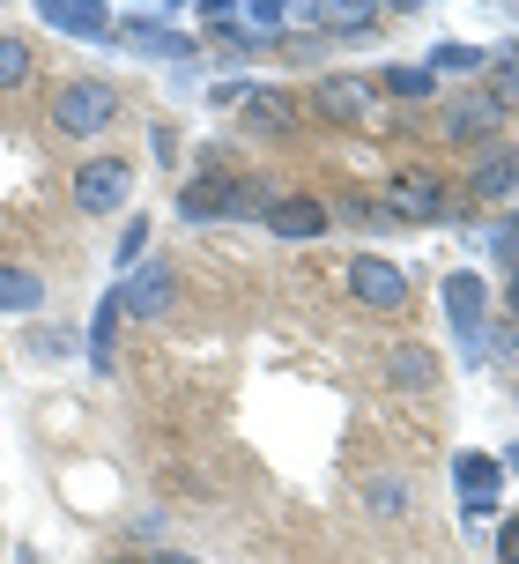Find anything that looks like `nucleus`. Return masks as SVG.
<instances>
[{
  "instance_id": "nucleus-8",
  "label": "nucleus",
  "mask_w": 519,
  "mask_h": 564,
  "mask_svg": "<svg viewBox=\"0 0 519 564\" xmlns=\"http://www.w3.org/2000/svg\"><path fill=\"white\" fill-rule=\"evenodd\" d=\"M267 230H275V238H319V230H327V200H312V194H289V200H275Z\"/></svg>"
},
{
  "instance_id": "nucleus-23",
  "label": "nucleus",
  "mask_w": 519,
  "mask_h": 564,
  "mask_svg": "<svg viewBox=\"0 0 519 564\" xmlns=\"http://www.w3.org/2000/svg\"><path fill=\"white\" fill-rule=\"evenodd\" d=\"M142 246H148V224L134 216V224H126V238H119V260H142Z\"/></svg>"
},
{
  "instance_id": "nucleus-1",
  "label": "nucleus",
  "mask_w": 519,
  "mask_h": 564,
  "mask_svg": "<svg viewBox=\"0 0 519 564\" xmlns=\"http://www.w3.org/2000/svg\"><path fill=\"white\" fill-rule=\"evenodd\" d=\"M453 200H445V178H431V171H401L394 186H386V208L378 216H401V224H438Z\"/></svg>"
},
{
  "instance_id": "nucleus-7",
  "label": "nucleus",
  "mask_w": 519,
  "mask_h": 564,
  "mask_svg": "<svg viewBox=\"0 0 519 564\" xmlns=\"http://www.w3.org/2000/svg\"><path fill=\"white\" fill-rule=\"evenodd\" d=\"M37 15L53 30H67V37H104V30H112V15H104L97 0H37Z\"/></svg>"
},
{
  "instance_id": "nucleus-21",
  "label": "nucleus",
  "mask_w": 519,
  "mask_h": 564,
  "mask_svg": "<svg viewBox=\"0 0 519 564\" xmlns=\"http://www.w3.org/2000/svg\"><path fill=\"white\" fill-rule=\"evenodd\" d=\"M431 67H445V75H467V67H483V53H475V45H445Z\"/></svg>"
},
{
  "instance_id": "nucleus-5",
  "label": "nucleus",
  "mask_w": 519,
  "mask_h": 564,
  "mask_svg": "<svg viewBox=\"0 0 519 564\" xmlns=\"http://www.w3.org/2000/svg\"><path fill=\"white\" fill-rule=\"evenodd\" d=\"M453 476H461L467 512H490V506H497V490H505V468H497L490 453H461V460H453Z\"/></svg>"
},
{
  "instance_id": "nucleus-3",
  "label": "nucleus",
  "mask_w": 519,
  "mask_h": 564,
  "mask_svg": "<svg viewBox=\"0 0 519 564\" xmlns=\"http://www.w3.org/2000/svg\"><path fill=\"white\" fill-rule=\"evenodd\" d=\"M112 89L104 83H67L59 89V105H53V127L59 134H97V127H104V119H112Z\"/></svg>"
},
{
  "instance_id": "nucleus-26",
  "label": "nucleus",
  "mask_w": 519,
  "mask_h": 564,
  "mask_svg": "<svg viewBox=\"0 0 519 564\" xmlns=\"http://www.w3.org/2000/svg\"><path fill=\"white\" fill-rule=\"evenodd\" d=\"M497 557L519 564V520H505V528H497Z\"/></svg>"
},
{
  "instance_id": "nucleus-2",
  "label": "nucleus",
  "mask_w": 519,
  "mask_h": 564,
  "mask_svg": "<svg viewBox=\"0 0 519 564\" xmlns=\"http://www.w3.org/2000/svg\"><path fill=\"white\" fill-rule=\"evenodd\" d=\"M349 290H356L372 312H401L408 305V275L394 268V260H378V253H356V260H349Z\"/></svg>"
},
{
  "instance_id": "nucleus-18",
  "label": "nucleus",
  "mask_w": 519,
  "mask_h": 564,
  "mask_svg": "<svg viewBox=\"0 0 519 564\" xmlns=\"http://www.w3.org/2000/svg\"><path fill=\"white\" fill-rule=\"evenodd\" d=\"M386 89H394V97H431V67H394Z\"/></svg>"
},
{
  "instance_id": "nucleus-17",
  "label": "nucleus",
  "mask_w": 519,
  "mask_h": 564,
  "mask_svg": "<svg viewBox=\"0 0 519 564\" xmlns=\"http://www.w3.org/2000/svg\"><path fill=\"white\" fill-rule=\"evenodd\" d=\"M245 119H253V134H283L297 112H289V97H253V112H245Z\"/></svg>"
},
{
  "instance_id": "nucleus-20",
  "label": "nucleus",
  "mask_w": 519,
  "mask_h": 564,
  "mask_svg": "<svg viewBox=\"0 0 519 564\" xmlns=\"http://www.w3.org/2000/svg\"><path fill=\"white\" fill-rule=\"evenodd\" d=\"M490 253L505 260V268H519V216H512V224H497V230H490Z\"/></svg>"
},
{
  "instance_id": "nucleus-22",
  "label": "nucleus",
  "mask_w": 519,
  "mask_h": 564,
  "mask_svg": "<svg viewBox=\"0 0 519 564\" xmlns=\"http://www.w3.org/2000/svg\"><path fill=\"white\" fill-rule=\"evenodd\" d=\"M483 127H490V105H461V112H453V134L461 141H475Z\"/></svg>"
},
{
  "instance_id": "nucleus-14",
  "label": "nucleus",
  "mask_w": 519,
  "mask_h": 564,
  "mask_svg": "<svg viewBox=\"0 0 519 564\" xmlns=\"http://www.w3.org/2000/svg\"><path fill=\"white\" fill-rule=\"evenodd\" d=\"M119 297H104V305H97V319H89V357H97V371H112V327H119Z\"/></svg>"
},
{
  "instance_id": "nucleus-19",
  "label": "nucleus",
  "mask_w": 519,
  "mask_h": 564,
  "mask_svg": "<svg viewBox=\"0 0 519 564\" xmlns=\"http://www.w3.org/2000/svg\"><path fill=\"white\" fill-rule=\"evenodd\" d=\"M126 37H134V45H156V53H186V37H172V30H148V23H126Z\"/></svg>"
},
{
  "instance_id": "nucleus-13",
  "label": "nucleus",
  "mask_w": 519,
  "mask_h": 564,
  "mask_svg": "<svg viewBox=\"0 0 519 564\" xmlns=\"http://www.w3.org/2000/svg\"><path fill=\"white\" fill-rule=\"evenodd\" d=\"M512 186H519V164H512V156H483V164H475V194H483V200H505Z\"/></svg>"
},
{
  "instance_id": "nucleus-12",
  "label": "nucleus",
  "mask_w": 519,
  "mask_h": 564,
  "mask_svg": "<svg viewBox=\"0 0 519 564\" xmlns=\"http://www.w3.org/2000/svg\"><path fill=\"white\" fill-rule=\"evenodd\" d=\"M319 105H327L334 119H356L372 97H364V83H356V75H327V83H319Z\"/></svg>"
},
{
  "instance_id": "nucleus-4",
  "label": "nucleus",
  "mask_w": 519,
  "mask_h": 564,
  "mask_svg": "<svg viewBox=\"0 0 519 564\" xmlns=\"http://www.w3.org/2000/svg\"><path fill=\"white\" fill-rule=\"evenodd\" d=\"M126 186H134V171L119 164V156H97V164L75 171V200H82V208H97V216H104V208H119V200H126Z\"/></svg>"
},
{
  "instance_id": "nucleus-24",
  "label": "nucleus",
  "mask_w": 519,
  "mask_h": 564,
  "mask_svg": "<svg viewBox=\"0 0 519 564\" xmlns=\"http://www.w3.org/2000/svg\"><path fill=\"white\" fill-rule=\"evenodd\" d=\"M408 498H401V482H372V512H401Z\"/></svg>"
},
{
  "instance_id": "nucleus-15",
  "label": "nucleus",
  "mask_w": 519,
  "mask_h": 564,
  "mask_svg": "<svg viewBox=\"0 0 519 564\" xmlns=\"http://www.w3.org/2000/svg\"><path fill=\"white\" fill-rule=\"evenodd\" d=\"M386 371H394V387H431V349H416V341H408V349H394V365H386Z\"/></svg>"
},
{
  "instance_id": "nucleus-16",
  "label": "nucleus",
  "mask_w": 519,
  "mask_h": 564,
  "mask_svg": "<svg viewBox=\"0 0 519 564\" xmlns=\"http://www.w3.org/2000/svg\"><path fill=\"white\" fill-rule=\"evenodd\" d=\"M30 67H37V59H30L23 37H0V89H23V83H30Z\"/></svg>"
},
{
  "instance_id": "nucleus-27",
  "label": "nucleus",
  "mask_w": 519,
  "mask_h": 564,
  "mask_svg": "<svg viewBox=\"0 0 519 564\" xmlns=\"http://www.w3.org/2000/svg\"><path fill=\"white\" fill-rule=\"evenodd\" d=\"M142 564H194V557H178V550H148Z\"/></svg>"
},
{
  "instance_id": "nucleus-25",
  "label": "nucleus",
  "mask_w": 519,
  "mask_h": 564,
  "mask_svg": "<svg viewBox=\"0 0 519 564\" xmlns=\"http://www.w3.org/2000/svg\"><path fill=\"white\" fill-rule=\"evenodd\" d=\"M238 15H253V30H275V23H283V8H275V0H253V8H238Z\"/></svg>"
},
{
  "instance_id": "nucleus-10",
  "label": "nucleus",
  "mask_w": 519,
  "mask_h": 564,
  "mask_svg": "<svg viewBox=\"0 0 519 564\" xmlns=\"http://www.w3.org/2000/svg\"><path fill=\"white\" fill-rule=\"evenodd\" d=\"M178 297V282L164 275V268H148V275H134V290H119V305L126 312H142V319H156V312Z\"/></svg>"
},
{
  "instance_id": "nucleus-11",
  "label": "nucleus",
  "mask_w": 519,
  "mask_h": 564,
  "mask_svg": "<svg viewBox=\"0 0 519 564\" xmlns=\"http://www.w3.org/2000/svg\"><path fill=\"white\" fill-rule=\"evenodd\" d=\"M37 305H45V282L30 275V268L0 260V312H37Z\"/></svg>"
},
{
  "instance_id": "nucleus-9",
  "label": "nucleus",
  "mask_w": 519,
  "mask_h": 564,
  "mask_svg": "<svg viewBox=\"0 0 519 564\" xmlns=\"http://www.w3.org/2000/svg\"><path fill=\"white\" fill-rule=\"evenodd\" d=\"M483 305H490L483 275H445V312H453V327H461V335L483 327Z\"/></svg>"
},
{
  "instance_id": "nucleus-28",
  "label": "nucleus",
  "mask_w": 519,
  "mask_h": 564,
  "mask_svg": "<svg viewBox=\"0 0 519 564\" xmlns=\"http://www.w3.org/2000/svg\"><path fill=\"white\" fill-rule=\"evenodd\" d=\"M512 319H519V268H512Z\"/></svg>"
},
{
  "instance_id": "nucleus-6",
  "label": "nucleus",
  "mask_w": 519,
  "mask_h": 564,
  "mask_svg": "<svg viewBox=\"0 0 519 564\" xmlns=\"http://www.w3.org/2000/svg\"><path fill=\"white\" fill-rule=\"evenodd\" d=\"M178 208H186L194 224H208V216H231V208H238V178H223V171H201V178L178 194Z\"/></svg>"
}]
</instances>
